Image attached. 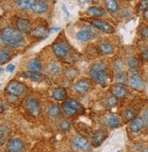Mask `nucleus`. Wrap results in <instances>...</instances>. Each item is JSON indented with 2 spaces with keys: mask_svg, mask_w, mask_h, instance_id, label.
<instances>
[{
  "mask_svg": "<svg viewBox=\"0 0 148 152\" xmlns=\"http://www.w3.org/2000/svg\"><path fill=\"white\" fill-rule=\"evenodd\" d=\"M62 10H63V12L65 13V15H66L67 17L70 16V13H69V11H68V9H67V7H66V5H63V6H62Z\"/></svg>",
  "mask_w": 148,
  "mask_h": 152,
  "instance_id": "37998d69",
  "label": "nucleus"
},
{
  "mask_svg": "<svg viewBox=\"0 0 148 152\" xmlns=\"http://www.w3.org/2000/svg\"><path fill=\"white\" fill-rule=\"evenodd\" d=\"M105 104L108 108H114L116 106L117 104V99L116 97H114L113 95L112 96H109L107 97L106 99V102H105Z\"/></svg>",
  "mask_w": 148,
  "mask_h": 152,
  "instance_id": "c9c22d12",
  "label": "nucleus"
},
{
  "mask_svg": "<svg viewBox=\"0 0 148 152\" xmlns=\"http://www.w3.org/2000/svg\"><path fill=\"white\" fill-rule=\"evenodd\" d=\"M65 102L70 107V108H72L74 110H76L77 112H78L79 110H82V105H81V103H79L77 101H76V100H74V99H66V101H65Z\"/></svg>",
  "mask_w": 148,
  "mask_h": 152,
  "instance_id": "cd10ccee",
  "label": "nucleus"
},
{
  "mask_svg": "<svg viewBox=\"0 0 148 152\" xmlns=\"http://www.w3.org/2000/svg\"><path fill=\"white\" fill-rule=\"evenodd\" d=\"M22 76L24 78L29 79L31 81L34 82H40L43 78V75L39 72H30V71H27V72H22Z\"/></svg>",
  "mask_w": 148,
  "mask_h": 152,
  "instance_id": "412c9836",
  "label": "nucleus"
},
{
  "mask_svg": "<svg viewBox=\"0 0 148 152\" xmlns=\"http://www.w3.org/2000/svg\"><path fill=\"white\" fill-rule=\"evenodd\" d=\"M25 108L29 114L33 116H38L40 113V103L38 99L28 98L25 102Z\"/></svg>",
  "mask_w": 148,
  "mask_h": 152,
  "instance_id": "423d86ee",
  "label": "nucleus"
},
{
  "mask_svg": "<svg viewBox=\"0 0 148 152\" xmlns=\"http://www.w3.org/2000/svg\"><path fill=\"white\" fill-rule=\"evenodd\" d=\"M140 34L144 38H148V26L143 27L140 31Z\"/></svg>",
  "mask_w": 148,
  "mask_h": 152,
  "instance_id": "ea45409f",
  "label": "nucleus"
},
{
  "mask_svg": "<svg viewBox=\"0 0 148 152\" xmlns=\"http://www.w3.org/2000/svg\"><path fill=\"white\" fill-rule=\"evenodd\" d=\"M7 149L8 152H23L25 149V144L20 139L14 138L7 142Z\"/></svg>",
  "mask_w": 148,
  "mask_h": 152,
  "instance_id": "1a4fd4ad",
  "label": "nucleus"
},
{
  "mask_svg": "<svg viewBox=\"0 0 148 152\" xmlns=\"http://www.w3.org/2000/svg\"><path fill=\"white\" fill-rule=\"evenodd\" d=\"M50 117H57L61 114V108L57 104H51L46 110Z\"/></svg>",
  "mask_w": 148,
  "mask_h": 152,
  "instance_id": "b1692460",
  "label": "nucleus"
},
{
  "mask_svg": "<svg viewBox=\"0 0 148 152\" xmlns=\"http://www.w3.org/2000/svg\"><path fill=\"white\" fill-rule=\"evenodd\" d=\"M52 49H53L54 55L59 59H65L69 53L68 47L65 44L60 43V42L54 43L52 46Z\"/></svg>",
  "mask_w": 148,
  "mask_h": 152,
  "instance_id": "6e6552de",
  "label": "nucleus"
},
{
  "mask_svg": "<svg viewBox=\"0 0 148 152\" xmlns=\"http://www.w3.org/2000/svg\"><path fill=\"white\" fill-rule=\"evenodd\" d=\"M114 71L116 73L122 72V70L124 68V61L121 58H117L115 62H114V65H113Z\"/></svg>",
  "mask_w": 148,
  "mask_h": 152,
  "instance_id": "7c9ffc66",
  "label": "nucleus"
},
{
  "mask_svg": "<svg viewBox=\"0 0 148 152\" xmlns=\"http://www.w3.org/2000/svg\"><path fill=\"white\" fill-rule=\"evenodd\" d=\"M127 64H128L129 70H130V72H132V74H136L135 72H136V69H137L138 64H139L137 58H135V57H134V56L129 57L128 60H127Z\"/></svg>",
  "mask_w": 148,
  "mask_h": 152,
  "instance_id": "393cba45",
  "label": "nucleus"
},
{
  "mask_svg": "<svg viewBox=\"0 0 148 152\" xmlns=\"http://www.w3.org/2000/svg\"><path fill=\"white\" fill-rule=\"evenodd\" d=\"M9 59H10L9 53L5 49L0 50V64H5L7 61H9Z\"/></svg>",
  "mask_w": 148,
  "mask_h": 152,
  "instance_id": "2f4dec72",
  "label": "nucleus"
},
{
  "mask_svg": "<svg viewBox=\"0 0 148 152\" xmlns=\"http://www.w3.org/2000/svg\"><path fill=\"white\" fill-rule=\"evenodd\" d=\"M96 34H97V29L96 27L90 25H85L81 28V30H79L77 33L76 36L81 42H87L90 39H92V38H94L96 35Z\"/></svg>",
  "mask_w": 148,
  "mask_h": 152,
  "instance_id": "7ed1b4c3",
  "label": "nucleus"
},
{
  "mask_svg": "<svg viewBox=\"0 0 148 152\" xmlns=\"http://www.w3.org/2000/svg\"><path fill=\"white\" fill-rule=\"evenodd\" d=\"M32 35H33V37L36 38V39L43 40V39H46V38L48 36V32L44 27H36L33 30Z\"/></svg>",
  "mask_w": 148,
  "mask_h": 152,
  "instance_id": "aec40b11",
  "label": "nucleus"
},
{
  "mask_svg": "<svg viewBox=\"0 0 148 152\" xmlns=\"http://www.w3.org/2000/svg\"><path fill=\"white\" fill-rule=\"evenodd\" d=\"M144 126V124L143 120H142L140 117H135V118L131 121L129 128H130V130H131L132 132H135H135L140 131V130L143 129Z\"/></svg>",
  "mask_w": 148,
  "mask_h": 152,
  "instance_id": "6ab92c4d",
  "label": "nucleus"
},
{
  "mask_svg": "<svg viewBox=\"0 0 148 152\" xmlns=\"http://www.w3.org/2000/svg\"><path fill=\"white\" fill-rule=\"evenodd\" d=\"M14 70H15V65H14L13 64H7V68H6V71H7V72H13Z\"/></svg>",
  "mask_w": 148,
  "mask_h": 152,
  "instance_id": "79ce46f5",
  "label": "nucleus"
},
{
  "mask_svg": "<svg viewBox=\"0 0 148 152\" xmlns=\"http://www.w3.org/2000/svg\"><path fill=\"white\" fill-rule=\"evenodd\" d=\"M72 145L74 148H76L77 149H80V150H89L90 149V142L88 141V140L83 136H75L72 140Z\"/></svg>",
  "mask_w": 148,
  "mask_h": 152,
  "instance_id": "0eeeda50",
  "label": "nucleus"
},
{
  "mask_svg": "<svg viewBox=\"0 0 148 152\" xmlns=\"http://www.w3.org/2000/svg\"><path fill=\"white\" fill-rule=\"evenodd\" d=\"M105 5L106 9L111 13L116 12L119 8L118 2L116 1V0H106V1H105Z\"/></svg>",
  "mask_w": 148,
  "mask_h": 152,
  "instance_id": "a878e982",
  "label": "nucleus"
},
{
  "mask_svg": "<svg viewBox=\"0 0 148 152\" xmlns=\"http://www.w3.org/2000/svg\"><path fill=\"white\" fill-rule=\"evenodd\" d=\"M95 152H96V151H95Z\"/></svg>",
  "mask_w": 148,
  "mask_h": 152,
  "instance_id": "3c124183",
  "label": "nucleus"
},
{
  "mask_svg": "<svg viewBox=\"0 0 148 152\" xmlns=\"http://www.w3.org/2000/svg\"><path fill=\"white\" fill-rule=\"evenodd\" d=\"M66 97V91L63 87L54 88L52 91V98L57 102L65 100Z\"/></svg>",
  "mask_w": 148,
  "mask_h": 152,
  "instance_id": "a211bd4d",
  "label": "nucleus"
},
{
  "mask_svg": "<svg viewBox=\"0 0 148 152\" xmlns=\"http://www.w3.org/2000/svg\"><path fill=\"white\" fill-rule=\"evenodd\" d=\"M141 119L143 120L144 125H148V109H145V110H143Z\"/></svg>",
  "mask_w": 148,
  "mask_h": 152,
  "instance_id": "4c0bfd02",
  "label": "nucleus"
},
{
  "mask_svg": "<svg viewBox=\"0 0 148 152\" xmlns=\"http://www.w3.org/2000/svg\"><path fill=\"white\" fill-rule=\"evenodd\" d=\"M91 85H92V83L90 80L81 79L73 85V89L76 92H77L79 94H84L90 90Z\"/></svg>",
  "mask_w": 148,
  "mask_h": 152,
  "instance_id": "9d476101",
  "label": "nucleus"
},
{
  "mask_svg": "<svg viewBox=\"0 0 148 152\" xmlns=\"http://www.w3.org/2000/svg\"><path fill=\"white\" fill-rule=\"evenodd\" d=\"M4 110V106H3V102L1 101V99H0V112H2Z\"/></svg>",
  "mask_w": 148,
  "mask_h": 152,
  "instance_id": "a18cd8bd",
  "label": "nucleus"
},
{
  "mask_svg": "<svg viewBox=\"0 0 148 152\" xmlns=\"http://www.w3.org/2000/svg\"><path fill=\"white\" fill-rule=\"evenodd\" d=\"M59 128L61 130L63 131H67L70 129L71 128V122L66 120V119H63L60 122H59Z\"/></svg>",
  "mask_w": 148,
  "mask_h": 152,
  "instance_id": "f704fd0d",
  "label": "nucleus"
},
{
  "mask_svg": "<svg viewBox=\"0 0 148 152\" xmlns=\"http://www.w3.org/2000/svg\"><path fill=\"white\" fill-rule=\"evenodd\" d=\"M50 31L51 32H58V31H60V27H51L50 28Z\"/></svg>",
  "mask_w": 148,
  "mask_h": 152,
  "instance_id": "c03bdc74",
  "label": "nucleus"
},
{
  "mask_svg": "<svg viewBox=\"0 0 148 152\" xmlns=\"http://www.w3.org/2000/svg\"><path fill=\"white\" fill-rule=\"evenodd\" d=\"M10 134V130L7 126L0 125V145L3 144L8 138Z\"/></svg>",
  "mask_w": 148,
  "mask_h": 152,
  "instance_id": "bb28decb",
  "label": "nucleus"
},
{
  "mask_svg": "<svg viewBox=\"0 0 148 152\" xmlns=\"http://www.w3.org/2000/svg\"><path fill=\"white\" fill-rule=\"evenodd\" d=\"M144 16L146 19H148V9H146V10L144 12Z\"/></svg>",
  "mask_w": 148,
  "mask_h": 152,
  "instance_id": "49530a36",
  "label": "nucleus"
},
{
  "mask_svg": "<svg viewBox=\"0 0 148 152\" xmlns=\"http://www.w3.org/2000/svg\"><path fill=\"white\" fill-rule=\"evenodd\" d=\"M126 89L124 84H115L111 88V93L116 99H122L126 95Z\"/></svg>",
  "mask_w": 148,
  "mask_h": 152,
  "instance_id": "2eb2a0df",
  "label": "nucleus"
},
{
  "mask_svg": "<svg viewBox=\"0 0 148 152\" xmlns=\"http://www.w3.org/2000/svg\"><path fill=\"white\" fill-rule=\"evenodd\" d=\"M0 86H1V84H0Z\"/></svg>",
  "mask_w": 148,
  "mask_h": 152,
  "instance_id": "8fccbe9b",
  "label": "nucleus"
},
{
  "mask_svg": "<svg viewBox=\"0 0 148 152\" xmlns=\"http://www.w3.org/2000/svg\"><path fill=\"white\" fill-rule=\"evenodd\" d=\"M0 37L4 43L12 47H20L25 43L23 33L13 27H6L1 31Z\"/></svg>",
  "mask_w": 148,
  "mask_h": 152,
  "instance_id": "f257e3e1",
  "label": "nucleus"
},
{
  "mask_svg": "<svg viewBox=\"0 0 148 152\" xmlns=\"http://www.w3.org/2000/svg\"><path fill=\"white\" fill-rule=\"evenodd\" d=\"M91 24L97 30H100L104 33H106V34H114L115 33V28L112 26V25L109 24L106 21L101 20V19L93 18L91 20Z\"/></svg>",
  "mask_w": 148,
  "mask_h": 152,
  "instance_id": "39448f33",
  "label": "nucleus"
},
{
  "mask_svg": "<svg viewBox=\"0 0 148 152\" xmlns=\"http://www.w3.org/2000/svg\"><path fill=\"white\" fill-rule=\"evenodd\" d=\"M62 109H63V111L65 112V114L67 116H74V115H76V114L77 113L76 110H74L72 108H70L65 102L62 104Z\"/></svg>",
  "mask_w": 148,
  "mask_h": 152,
  "instance_id": "473e14b6",
  "label": "nucleus"
},
{
  "mask_svg": "<svg viewBox=\"0 0 148 152\" xmlns=\"http://www.w3.org/2000/svg\"><path fill=\"white\" fill-rule=\"evenodd\" d=\"M106 123L111 128H117L120 124L119 117L117 115H116V114L111 113L106 117Z\"/></svg>",
  "mask_w": 148,
  "mask_h": 152,
  "instance_id": "4be33fe9",
  "label": "nucleus"
},
{
  "mask_svg": "<svg viewBox=\"0 0 148 152\" xmlns=\"http://www.w3.org/2000/svg\"><path fill=\"white\" fill-rule=\"evenodd\" d=\"M48 68H49V71H50L51 72H53V73H57V72H59L61 71L60 65H59L57 63H55V62L51 63V64H49Z\"/></svg>",
  "mask_w": 148,
  "mask_h": 152,
  "instance_id": "e433bc0d",
  "label": "nucleus"
},
{
  "mask_svg": "<svg viewBox=\"0 0 148 152\" xmlns=\"http://www.w3.org/2000/svg\"><path fill=\"white\" fill-rule=\"evenodd\" d=\"M97 50L100 53L105 55L112 54L115 52L114 46L108 42H100L97 45Z\"/></svg>",
  "mask_w": 148,
  "mask_h": 152,
  "instance_id": "f3484780",
  "label": "nucleus"
},
{
  "mask_svg": "<svg viewBox=\"0 0 148 152\" xmlns=\"http://www.w3.org/2000/svg\"><path fill=\"white\" fill-rule=\"evenodd\" d=\"M138 8L140 11H145L146 9H148V1H142L140 2L139 6H138Z\"/></svg>",
  "mask_w": 148,
  "mask_h": 152,
  "instance_id": "58836bf2",
  "label": "nucleus"
},
{
  "mask_svg": "<svg viewBox=\"0 0 148 152\" xmlns=\"http://www.w3.org/2000/svg\"><path fill=\"white\" fill-rule=\"evenodd\" d=\"M6 91L7 93L14 95V96H20V95L24 94L27 91V87L25 84H23L20 82H17V81H11L7 88Z\"/></svg>",
  "mask_w": 148,
  "mask_h": 152,
  "instance_id": "20e7f679",
  "label": "nucleus"
},
{
  "mask_svg": "<svg viewBox=\"0 0 148 152\" xmlns=\"http://www.w3.org/2000/svg\"><path fill=\"white\" fill-rule=\"evenodd\" d=\"M116 84H124L126 80H127V77H126V74L124 72H119V73H116Z\"/></svg>",
  "mask_w": 148,
  "mask_h": 152,
  "instance_id": "72a5a7b5",
  "label": "nucleus"
},
{
  "mask_svg": "<svg viewBox=\"0 0 148 152\" xmlns=\"http://www.w3.org/2000/svg\"><path fill=\"white\" fill-rule=\"evenodd\" d=\"M88 14L92 16H95V17H100L102 15H105V11L103 7H97V6H93V7H90L87 10Z\"/></svg>",
  "mask_w": 148,
  "mask_h": 152,
  "instance_id": "5701e85b",
  "label": "nucleus"
},
{
  "mask_svg": "<svg viewBox=\"0 0 148 152\" xmlns=\"http://www.w3.org/2000/svg\"><path fill=\"white\" fill-rule=\"evenodd\" d=\"M135 111L133 108H127L124 112V119L126 121H133L135 119Z\"/></svg>",
  "mask_w": 148,
  "mask_h": 152,
  "instance_id": "c85d7f7f",
  "label": "nucleus"
},
{
  "mask_svg": "<svg viewBox=\"0 0 148 152\" xmlns=\"http://www.w3.org/2000/svg\"><path fill=\"white\" fill-rule=\"evenodd\" d=\"M89 75L96 83L105 85L109 79L108 72H106V64L104 62L94 64L89 70Z\"/></svg>",
  "mask_w": 148,
  "mask_h": 152,
  "instance_id": "f03ea898",
  "label": "nucleus"
},
{
  "mask_svg": "<svg viewBox=\"0 0 148 152\" xmlns=\"http://www.w3.org/2000/svg\"><path fill=\"white\" fill-rule=\"evenodd\" d=\"M17 30H19L21 33H28L31 30L32 25L31 22L27 18H22L19 17L15 22Z\"/></svg>",
  "mask_w": 148,
  "mask_h": 152,
  "instance_id": "4468645a",
  "label": "nucleus"
},
{
  "mask_svg": "<svg viewBox=\"0 0 148 152\" xmlns=\"http://www.w3.org/2000/svg\"><path fill=\"white\" fill-rule=\"evenodd\" d=\"M141 57L144 61H148V47L143 50L141 53Z\"/></svg>",
  "mask_w": 148,
  "mask_h": 152,
  "instance_id": "a19ab883",
  "label": "nucleus"
},
{
  "mask_svg": "<svg viewBox=\"0 0 148 152\" xmlns=\"http://www.w3.org/2000/svg\"><path fill=\"white\" fill-rule=\"evenodd\" d=\"M128 83H129V85L135 90H143L144 88V83L137 73L132 74L128 80Z\"/></svg>",
  "mask_w": 148,
  "mask_h": 152,
  "instance_id": "ddd939ff",
  "label": "nucleus"
},
{
  "mask_svg": "<svg viewBox=\"0 0 148 152\" xmlns=\"http://www.w3.org/2000/svg\"><path fill=\"white\" fill-rule=\"evenodd\" d=\"M145 152H148V149H147V150H145Z\"/></svg>",
  "mask_w": 148,
  "mask_h": 152,
  "instance_id": "09e8293b",
  "label": "nucleus"
},
{
  "mask_svg": "<svg viewBox=\"0 0 148 152\" xmlns=\"http://www.w3.org/2000/svg\"><path fill=\"white\" fill-rule=\"evenodd\" d=\"M48 9V7L46 2L44 1H38V0H34L31 2L30 10H32L35 14H45Z\"/></svg>",
  "mask_w": 148,
  "mask_h": 152,
  "instance_id": "9b49d317",
  "label": "nucleus"
},
{
  "mask_svg": "<svg viewBox=\"0 0 148 152\" xmlns=\"http://www.w3.org/2000/svg\"><path fill=\"white\" fill-rule=\"evenodd\" d=\"M106 138H107V131L105 129H98L92 136V143H93L95 147H98L105 141Z\"/></svg>",
  "mask_w": 148,
  "mask_h": 152,
  "instance_id": "f8f14e48",
  "label": "nucleus"
},
{
  "mask_svg": "<svg viewBox=\"0 0 148 152\" xmlns=\"http://www.w3.org/2000/svg\"><path fill=\"white\" fill-rule=\"evenodd\" d=\"M27 69L34 72H40L42 71V63L38 57H34L29 60L27 63Z\"/></svg>",
  "mask_w": 148,
  "mask_h": 152,
  "instance_id": "dca6fc26",
  "label": "nucleus"
},
{
  "mask_svg": "<svg viewBox=\"0 0 148 152\" xmlns=\"http://www.w3.org/2000/svg\"><path fill=\"white\" fill-rule=\"evenodd\" d=\"M31 2L32 1H30V0H18V1H15V4L20 9L26 10V9H30Z\"/></svg>",
  "mask_w": 148,
  "mask_h": 152,
  "instance_id": "c756f323",
  "label": "nucleus"
},
{
  "mask_svg": "<svg viewBox=\"0 0 148 152\" xmlns=\"http://www.w3.org/2000/svg\"><path fill=\"white\" fill-rule=\"evenodd\" d=\"M4 68H2V67H0V72H4Z\"/></svg>",
  "mask_w": 148,
  "mask_h": 152,
  "instance_id": "de8ad7c7",
  "label": "nucleus"
}]
</instances>
